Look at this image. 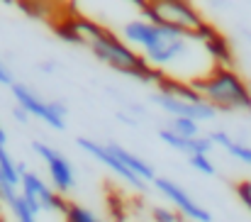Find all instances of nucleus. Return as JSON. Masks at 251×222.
I'll list each match as a JSON object with an SVG mask.
<instances>
[{
  "instance_id": "20e7f679",
  "label": "nucleus",
  "mask_w": 251,
  "mask_h": 222,
  "mask_svg": "<svg viewBox=\"0 0 251 222\" xmlns=\"http://www.w3.org/2000/svg\"><path fill=\"white\" fill-rule=\"evenodd\" d=\"M139 12H142L144 20H149L154 25H161V27H168L173 32H180V34L190 37L193 42H198L210 29V25L202 20V15L190 2H183V0H151V2H142Z\"/></svg>"
},
{
  "instance_id": "5701e85b",
  "label": "nucleus",
  "mask_w": 251,
  "mask_h": 222,
  "mask_svg": "<svg viewBox=\"0 0 251 222\" xmlns=\"http://www.w3.org/2000/svg\"><path fill=\"white\" fill-rule=\"evenodd\" d=\"M0 222H7V220H5V218H0Z\"/></svg>"
},
{
  "instance_id": "f03ea898",
  "label": "nucleus",
  "mask_w": 251,
  "mask_h": 222,
  "mask_svg": "<svg viewBox=\"0 0 251 222\" xmlns=\"http://www.w3.org/2000/svg\"><path fill=\"white\" fill-rule=\"evenodd\" d=\"M85 49H90V54H93L100 64H105V66H110V69H115V71H120V74L129 76V78H137V81H144V83H156V85L164 81V74L154 71V69L144 61V56H142L139 52H134L127 42H122L117 34H112V32L105 29L102 25H100V29L88 39Z\"/></svg>"
},
{
  "instance_id": "6ab92c4d",
  "label": "nucleus",
  "mask_w": 251,
  "mask_h": 222,
  "mask_svg": "<svg viewBox=\"0 0 251 222\" xmlns=\"http://www.w3.org/2000/svg\"><path fill=\"white\" fill-rule=\"evenodd\" d=\"M151 215H154V222H180V218L176 213L166 210V208H154Z\"/></svg>"
},
{
  "instance_id": "423d86ee",
  "label": "nucleus",
  "mask_w": 251,
  "mask_h": 222,
  "mask_svg": "<svg viewBox=\"0 0 251 222\" xmlns=\"http://www.w3.org/2000/svg\"><path fill=\"white\" fill-rule=\"evenodd\" d=\"M20 195L25 198V203L37 215L39 213H61L64 215L66 208H69V200L61 193H56L49 183H44L42 176L34 173V171H27L22 176V181H20Z\"/></svg>"
},
{
  "instance_id": "aec40b11",
  "label": "nucleus",
  "mask_w": 251,
  "mask_h": 222,
  "mask_svg": "<svg viewBox=\"0 0 251 222\" xmlns=\"http://www.w3.org/2000/svg\"><path fill=\"white\" fill-rule=\"evenodd\" d=\"M0 83H2V85H12V83H15V81H12V71L2 64V59H0Z\"/></svg>"
},
{
  "instance_id": "f3484780",
  "label": "nucleus",
  "mask_w": 251,
  "mask_h": 222,
  "mask_svg": "<svg viewBox=\"0 0 251 222\" xmlns=\"http://www.w3.org/2000/svg\"><path fill=\"white\" fill-rule=\"evenodd\" d=\"M188 164L198 171V173H202V176H215V164L210 161V156H205V154H198V156H188Z\"/></svg>"
},
{
  "instance_id": "412c9836",
  "label": "nucleus",
  "mask_w": 251,
  "mask_h": 222,
  "mask_svg": "<svg viewBox=\"0 0 251 222\" xmlns=\"http://www.w3.org/2000/svg\"><path fill=\"white\" fill-rule=\"evenodd\" d=\"M12 115H15V120H17V122H25V125L29 122V115H27L22 108H15V110H12Z\"/></svg>"
},
{
  "instance_id": "f8f14e48",
  "label": "nucleus",
  "mask_w": 251,
  "mask_h": 222,
  "mask_svg": "<svg viewBox=\"0 0 251 222\" xmlns=\"http://www.w3.org/2000/svg\"><path fill=\"white\" fill-rule=\"evenodd\" d=\"M107 149L134 173V176H139L142 181H147V183H154L159 176H156V168L149 164V161H144L142 156H137V154H132V151H127L125 147H120L117 142H107Z\"/></svg>"
},
{
  "instance_id": "6e6552de",
  "label": "nucleus",
  "mask_w": 251,
  "mask_h": 222,
  "mask_svg": "<svg viewBox=\"0 0 251 222\" xmlns=\"http://www.w3.org/2000/svg\"><path fill=\"white\" fill-rule=\"evenodd\" d=\"M151 103L159 105L161 110H166L171 117H185V120H195V122H210L217 117V110L210 108L205 100L202 103H188L180 98H173L164 90H156L151 95Z\"/></svg>"
},
{
  "instance_id": "2eb2a0df",
  "label": "nucleus",
  "mask_w": 251,
  "mask_h": 222,
  "mask_svg": "<svg viewBox=\"0 0 251 222\" xmlns=\"http://www.w3.org/2000/svg\"><path fill=\"white\" fill-rule=\"evenodd\" d=\"M171 132H176L178 137H188V139H193V137H200V122H195V120H185V117H171L166 125Z\"/></svg>"
},
{
  "instance_id": "7ed1b4c3",
  "label": "nucleus",
  "mask_w": 251,
  "mask_h": 222,
  "mask_svg": "<svg viewBox=\"0 0 251 222\" xmlns=\"http://www.w3.org/2000/svg\"><path fill=\"white\" fill-rule=\"evenodd\" d=\"M188 83L217 112H251V88L232 69L215 66L207 76L193 78Z\"/></svg>"
},
{
  "instance_id": "a211bd4d",
  "label": "nucleus",
  "mask_w": 251,
  "mask_h": 222,
  "mask_svg": "<svg viewBox=\"0 0 251 222\" xmlns=\"http://www.w3.org/2000/svg\"><path fill=\"white\" fill-rule=\"evenodd\" d=\"M237 195H239V200H242V205L247 208L251 213V178L249 181H242V183H237Z\"/></svg>"
},
{
  "instance_id": "9d476101",
  "label": "nucleus",
  "mask_w": 251,
  "mask_h": 222,
  "mask_svg": "<svg viewBox=\"0 0 251 222\" xmlns=\"http://www.w3.org/2000/svg\"><path fill=\"white\" fill-rule=\"evenodd\" d=\"M76 144L83 149L88 156H93V159H98L100 164H105L115 176H120L122 181H127L129 186H134L137 191H147V181H142L139 176H134L110 149H107V144H100V142H95V139H88V137H78L76 139Z\"/></svg>"
},
{
  "instance_id": "0eeeda50",
  "label": "nucleus",
  "mask_w": 251,
  "mask_h": 222,
  "mask_svg": "<svg viewBox=\"0 0 251 222\" xmlns=\"http://www.w3.org/2000/svg\"><path fill=\"white\" fill-rule=\"evenodd\" d=\"M32 149H34V154L47 164V171H49V176H51L54 191L61 193V195L71 193V191L76 188V173H74V166L69 164V159H66L59 149H54L51 144H47V142H39V139L32 142Z\"/></svg>"
},
{
  "instance_id": "4468645a",
  "label": "nucleus",
  "mask_w": 251,
  "mask_h": 222,
  "mask_svg": "<svg viewBox=\"0 0 251 222\" xmlns=\"http://www.w3.org/2000/svg\"><path fill=\"white\" fill-rule=\"evenodd\" d=\"M207 139L215 144V147H222L229 156H234L237 161H242V164H247L251 168V147L249 144H244V142H237V139H232L227 132H222V130H217V132H210L207 135Z\"/></svg>"
},
{
  "instance_id": "f257e3e1",
  "label": "nucleus",
  "mask_w": 251,
  "mask_h": 222,
  "mask_svg": "<svg viewBox=\"0 0 251 222\" xmlns=\"http://www.w3.org/2000/svg\"><path fill=\"white\" fill-rule=\"evenodd\" d=\"M122 42H127L132 49H142L144 61L161 74V69L178 64L190 54V37L173 32L168 27L154 25L144 17L129 20L122 25Z\"/></svg>"
},
{
  "instance_id": "4be33fe9",
  "label": "nucleus",
  "mask_w": 251,
  "mask_h": 222,
  "mask_svg": "<svg viewBox=\"0 0 251 222\" xmlns=\"http://www.w3.org/2000/svg\"><path fill=\"white\" fill-rule=\"evenodd\" d=\"M5 144H7V132H5L2 122H0V147H5Z\"/></svg>"
},
{
  "instance_id": "dca6fc26",
  "label": "nucleus",
  "mask_w": 251,
  "mask_h": 222,
  "mask_svg": "<svg viewBox=\"0 0 251 222\" xmlns=\"http://www.w3.org/2000/svg\"><path fill=\"white\" fill-rule=\"evenodd\" d=\"M64 222H102L90 208H85L81 203H69L66 213H64Z\"/></svg>"
},
{
  "instance_id": "1a4fd4ad",
  "label": "nucleus",
  "mask_w": 251,
  "mask_h": 222,
  "mask_svg": "<svg viewBox=\"0 0 251 222\" xmlns=\"http://www.w3.org/2000/svg\"><path fill=\"white\" fill-rule=\"evenodd\" d=\"M154 188H156L161 195H166L168 200L178 208L180 215H185V218H190V220H195V222H212V215H210L200 203H195L193 195H190L183 186H178L176 181L159 176V178L154 181Z\"/></svg>"
},
{
  "instance_id": "9b49d317",
  "label": "nucleus",
  "mask_w": 251,
  "mask_h": 222,
  "mask_svg": "<svg viewBox=\"0 0 251 222\" xmlns=\"http://www.w3.org/2000/svg\"><path fill=\"white\" fill-rule=\"evenodd\" d=\"M159 139H161L164 144H168L171 149L185 154V156H198V154L210 156V151L215 147L207 137H193V139H188V137H178V135L171 132L168 127H161V130H159Z\"/></svg>"
},
{
  "instance_id": "39448f33",
  "label": "nucleus",
  "mask_w": 251,
  "mask_h": 222,
  "mask_svg": "<svg viewBox=\"0 0 251 222\" xmlns=\"http://www.w3.org/2000/svg\"><path fill=\"white\" fill-rule=\"evenodd\" d=\"M15 100H17V108H22L27 115L32 117H39L44 125H49L51 130L56 132H64L66 130V115H69V108L61 103V100H44L39 93H34L29 85L15 81L10 85Z\"/></svg>"
},
{
  "instance_id": "ddd939ff",
  "label": "nucleus",
  "mask_w": 251,
  "mask_h": 222,
  "mask_svg": "<svg viewBox=\"0 0 251 222\" xmlns=\"http://www.w3.org/2000/svg\"><path fill=\"white\" fill-rule=\"evenodd\" d=\"M0 203L10 208V213L15 215V222H37V213L25 203V198L20 195V188L0 181Z\"/></svg>"
}]
</instances>
